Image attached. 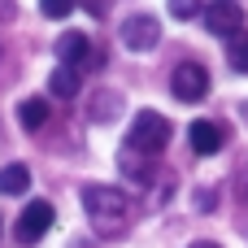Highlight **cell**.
<instances>
[{"instance_id": "8", "label": "cell", "mask_w": 248, "mask_h": 248, "mask_svg": "<svg viewBox=\"0 0 248 248\" xmlns=\"http://www.w3.org/2000/svg\"><path fill=\"white\" fill-rule=\"evenodd\" d=\"M222 140H227V135H222L218 122H205V118H201V122L187 126V144H192L196 157H214V153H222Z\"/></svg>"}, {"instance_id": "7", "label": "cell", "mask_w": 248, "mask_h": 248, "mask_svg": "<svg viewBox=\"0 0 248 248\" xmlns=\"http://www.w3.org/2000/svg\"><path fill=\"white\" fill-rule=\"evenodd\" d=\"M52 222H57L52 205H48V201H31V205L22 209V218H17V244H39Z\"/></svg>"}, {"instance_id": "4", "label": "cell", "mask_w": 248, "mask_h": 248, "mask_svg": "<svg viewBox=\"0 0 248 248\" xmlns=\"http://www.w3.org/2000/svg\"><path fill=\"white\" fill-rule=\"evenodd\" d=\"M170 92H174V100H183V105L205 100V96H209V70H205L201 61H183V65H174V74H170Z\"/></svg>"}, {"instance_id": "11", "label": "cell", "mask_w": 248, "mask_h": 248, "mask_svg": "<svg viewBox=\"0 0 248 248\" xmlns=\"http://www.w3.org/2000/svg\"><path fill=\"white\" fill-rule=\"evenodd\" d=\"M26 187H31V170L22 161H13V166L0 170V196H22Z\"/></svg>"}, {"instance_id": "20", "label": "cell", "mask_w": 248, "mask_h": 248, "mask_svg": "<svg viewBox=\"0 0 248 248\" xmlns=\"http://www.w3.org/2000/svg\"><path fill=\"white\" fill-rule=\"evenodd\" d=\"M240 192H244V201H248V166H244V174H240Z\"/></svg>"}, {"instance_id": "14", "label": "cell", "mask_w": 248, "mask_h": 248, "mask_svg": "<svg viewBox=\"0 0 248 248\" xmlns=\"http://www.w3.org/2000/svg\"><path fill=\"white\" fill-rule=\"evenodd\" d=\"M118 109H122V100H118V96L96 92V100H92V118H96V122H113V118H118Z\"/></svg>"}, {"instance_id": "1", "label": "cell", "mask_w": 248, "mask_h": 248, "mask_svg": "<svg viewBox=\"0 0 248 248\" xmlns=\"http://www.w3.org/2000/svg\"><path fill=\"white\" fill-rule=\"evenodd\" d=\"M83 209L100 235H122V227H126V192L122 187H109V183L83 187Z\"/></svg>"}, {"instance_id": "6", "label": "cell", "mask_w": 248, "mask_h": 248, "mask_svg": "<svg viewBox=\"0 0 248 248\" xmlns=\"http://www.w3.org/2000/svg\"><path fill=\"white\" fill-rule=\"evenodd\" d=\"M205 31L231 44V39L244 31V13H240V4H235V0H214V4L205 9Z\"/></svg>"}, {"instance_id": "12", "label": "cell", "mask_w": 248, "mask_h": 248, "mask_svg": "<svg viewBox=\"0 0 248 248\" xmlns=\"http://www.w3.org/2000/svg\"><path fill=\"white\" fill-rule=\"evenodd\" d=\"M48 92H52L57 100H70V96H78V70H70V65H57V70H52V78H48Z\"/></svg>"}, {"instance_id": "5", "label": "cell", "mask_w": 248, "mask_h": 248, "mask_svg": "<svg viewBox=\"0 0 248 248\" xmlns=\"http://www.w3.org/2000/svg\"><path fill=\"white\" fill-rule=\"evenodd\" d=\"M118 39H122L131 52H153V48L161 44V22H157L153 13H131V17L122 22Z\"/></svg>"}, {"instance_id": "19", "label": "cell", "mask_w": 248, "mask_h": 248, "mask_svg": "<svg viewBox=\"0 0 248 248\" xmlns=\"http://www.w3.org/2000/svg\"><path fill=\"white\" fill-rule=\"evenodd\" d=\"M13 13H17V4H13V0H0V22H9Z\"/></svg>"}, {"instance_id": "18", "label": "cell", "mask_w": 248, "mask_h": 248, "mask_svg": "<svg viewBox=\"0 0 248 248\" xmlns=\"http://www.w3.org/2000/svg\"><path fill=\"white\" fill-rule=\"evenodd\" d=\"M196 205H201V209H214V205H218V196H214V192H201V196H196Z\"/></svg>"}, {"instance_id": "3", "label": "cell", "mask_w": 248, "mask_h": 248, "mask_svg": "<svg viewBox=\"0 0 248 248\" xmlns=\"http://www.w3.org/2000/svg\"><path fill=\"white\" fill-rule=\"evenodd\" d=\"M57 61L70 65V70H100V65H105V57L92 48V39H87L83 31H65V35L57 39Z\"/></svg>"}, {"instance_id": "21", "label": "cell", "mask_w": 248, "mask_h": 248, "mask_svg": "<svg viewBox=\"0 0 248 248\" xmlns=\"http://www.w3.org/2000/svg\"><path fill=\"white\" fill-rule=\"evenodd\" d=\"M192 248H222V244H214V240H196Z\"/></svg>"}, {"instance_id": "17", "label": "cell", "mask_w": 248, "mask_h": 248, "mask_svg": "<svg viewBox=\"0 0 248 248\" xmlns=\"http://www.w3.org/2000/svg\"><path fill=\"white\" fill-rule=\"evenodd\" d=\"M78 4H83L92 17H100V13H109V4H113V0H78Z\"/></svg>"}, {"instance_id": "2", "label": "cell", "mask_w": 248, "mask_h": 248, "mask_svg": "<svg viewBox=\"0 0 248 248\" xmlns=\"http://www.w3.org/2000/svg\"><path fill=\"white\" fill-rule=\"evenodd\" d=\"M166 144H170V122L157 109H140L131 118V131H126V148L131 153H144V157H157Z\"/></svg>"}, {"instance_id": "13", "label": "cell", "mask_w": 248, "mask_h": 248, "mask_svg": "<svg viewBox=\"0 0 248 248\" xmlns=\"http://www.w3.org/2000/svg\"><path fill=\"white\" fill-rule=\"evenodd\" d=\"M227 61L235 74H248V31H240L231 44H227Z\"/></svg>"}, {"instance_id": "9", "label": "cell", "mask_w": 248, "mask_h": 248, "mask_svg": "<svg viewBox=\"0 0 248 248\" xmlns=\"http://www.w3.org/2000/svg\"><path fill=\"white\" fill-rule=\"evenodd\" d=\"M44 122H48V100L31 96V100L17 105V126H22V131H39Z\"/></svg>"}, {"instance_id": "10", "label": "cell", "mask_w": 248, "mask_h": 248, "mask_svg": "<svg viewBox=\"0 0 248 248\" xmlns=\"http://www.w3.org/2000/svg\"><path fill=\"white\" fill-rule=\"evenodd\" d=\"M118 166H122V174H126V179H135V183H148V174H153V157H144V153H131L126 144H122V157H118Z\"/></svg>"}, {"instance_id": "22", "label": "cell", "mask_w": 248, "mask_h": 248, "mask_svg": "<svg viewBox=\"0 0 248 248\" xmlns=\"http://www.w3.org/2000/svg\"><path fill=\"white\" fill-rule=\"evenodd\" d=\"M240 113H244V118H248V100H244V105H240Z\"/></svg>"}, {"instance_id": "15", "label": "cell", "mask_w": 248, "mask_h": 248, "mask_svg": "<svg viewBox=\"0 0 248 248\" xmlns=\"http://www.w3.org/2000/svg\"><path fill=\"white\" fill-rule=\"evenodd\" d=\"M170 13L179 22H192V17H205V4L201 0H170Z\"/></svg>"}, {"instance_id": "16", "label": "cell", "mask_w": 248, "mask_h": 248, "mask_svg": "<svg viewBox=\"0 0 248 248\" xmlns=\"http://www.w3.org/2000/svg\"><path fill=\"white\" fill-rule=\"evenodd\" d=\"M74 4H78V0H39V13L57 22V17H70V13H74Z\"/></svg>"}]
</instances>
